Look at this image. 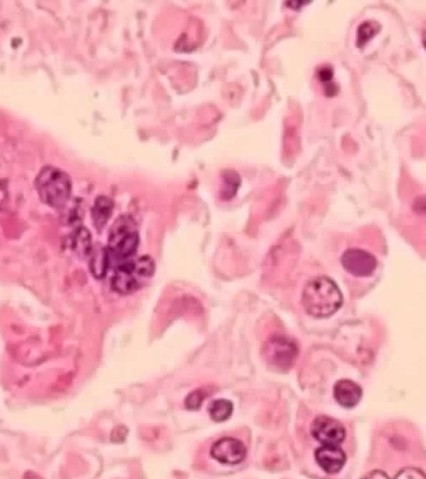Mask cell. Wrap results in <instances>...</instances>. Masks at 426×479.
I'll return each instance as SVG.
<instances>
[{
  "label": "cell",
  "mask_w": 426,
  "mask_h": 479,
  "mask_svg": "<svg viewBox=\"0 0 426 479\" xmlns=\"http://www.w3.org/2000/svg\"><path fill=\"white\" fill-rule=\"evenodd\" d=\"M72 246L78 256L82 258L90 256L93 248L90 231L86 228H79L76 230L72 240Z\"/></svg>",
  "instance_id": "cell-13"
},
{
  "label": "cell",
  "mask_w": 426,
  "mask_h": 479,
  "mask_svg": "<svg viewBox=\"0 0 426 479\" xmlns=\"http://www.w3.org/2000/svg\"><path fill=\"white\" fill-rule=\"evenodd\" d=\"M342 292L336 281L328 276H318L306 283L302 292V305L308 315L326 318L343 306Z\"/></svg>",
  "instance_id": "cell-1"
},
{
  "label": "cell",
  "mask_w": 426,
  "mask_h": 479,
  "mask_svg": "<svg viewBox=\"0 0 426 479\" xmlns=\"http://www.w3.org/2000/svg\"><path fill=\"white\" fill-rule=\"evenodd\" d=\"M234 405L227 399H218L208 407V412L212 419L216 422L229 420L233 414Z\"/></svg>",
  "instance_id": "cell-14"
},
{
  "label": "cell",
  "mask_w": 426,
  "mask_h": 479,
  "mask_svg": "<svg viewBox=\"0 0 426 479\" xmlns=\"http://www.w3.org/2000/svg\"><path fill=\"white\" fill-rule=\"evenodd\" d=\"M155 271V262L150 256L125 262L118 266L113 276L112 290L121 295H132L144 286Z\"/></svg>",
  "instance_id": "cell-3"
},
{
  "label": "cell",
  "mask_w": 426,
  "mask_h": 479,
  "mask_svg": "<svg viewBox=\"0 0 426 479\" xmlns=\"http://www.w3.org/2000/svg\"><path fill=\"white\" fill-rule=\"evenodd\" d=\"M113 201L106 196H100L95 201L93 210H91V218L95 227L98 230L104 229L106 223H108L110 217L113 214Z\"/></svg>",
  "instance_id": "cell-12"
},
{
  "label": "cell",
  "mask_w": 426,
  "mask_h": 479,
  "mask_svg": "<svg viewBox=\"0 0 426 479\" xmlns=\"http://www.w3.org/2000/svg\"><path fill=\"white\" fill-rule=\"evenodd\" d=\"M380 31L378 22L366 21L359 26L357 30L356 45L359 48L363 47L368 42Z\"/></svg>",
  "instance_id": "cell-15"
},
{
  "label": "cell",
  "mask_w": 426,
  "mask_h": 479,
  "mask_svg": "<svg viewBox=\"0 0 426 479\" xmlns=\"http://www.w3.org/2000/svg\"><path fill=\"white\" fill-rule=\"evenodd\" d=\"M317 75L320 81H322L324 85H328L333 78V68L330 66L322 67L321 70H319Z\"/></svg>",
  "instance_id": "cell-18"
},
{
  "label": "cell",
  "mask_w": 426,
  "mask_h": 479,
  "mask_svg": "<svg viewBox=\"0 0 426 479\" xmlns=\"http://www.w3.org/2000/svg\"><path fill=\"white\" fill-rule=\"evenodd\" d=\"M299 355V347L287 337L277 336L269 339L262 348V356L275 370H290Z\"/></svg>",
  "instance_id": "cell-5"
},
{
  "label": "cell",
  "mask_w": 426,
  "mask_h": 479,
  "mask_svg": "<svg viewBox=\"0 0 426 479\" xmlns=\"http://www.w3.org/2000/svg\"><path fill=\"white\" fill-rule=\"evenodd\" d=\"M340 262L346 272L359 278L371 276L378 265L374 254L357 248L346 250L342 254Z\"/></svg>",
  "instance_id": "cell-6"
},
{
  "label": "cell",
  "mask_w": 426,
  "mask_h": 479,
  "mask_svg": "<svg viewBox=\"0 0 426 479\" xmlns=\"http://www.w3.org/2000/svg\"><path fill=\"white\" fill-rule=\"evenodd\" d=\"M139 235L136 224L130 217L121 216L110 230L108 250L109 256L127 260L138 250Z\"/></svg>",
  "instance_id": "cell-4"
},
{
  "label": "cell",
  "mask_w": 426,
  "mask_h": 479,
  "mask_svg": "<svg viewBox=\"0 0 426 479\" xmlns=\"http://www.w3.org/2000/svg\"><path fill=\"white\" fill-rule=\"evenodd\" d=\"M223 181L224 189L222 192L223 198L230 199L231 197H233L237 194L239 184H241V180H239V175L237 173L230 171L224 177Z\"/></svg>",
  "instance_id": "cell-16"
},
{
  "label": "cell",
  "mask_w": 426,
  "mask_h": 479,
  "mask_svg": "<svg viewBox=\"0 0 426 479\" xmlns=\"http://www.w3.org/2000/svg\"><path fill=\"white\" fill-rule=\"evenodd\" d=\"M90 256V269L95 278H104L110 264L108 249L102 246H93Z\"/></svg>",
  "instance_id": "cell-11"
},
{
  "label": "cell",
  "mask_w": 426,
  "mask_h": 479,
  "mask_svg": "<svg viewBox=\"0 0 426 479\" xmlns=\"http://www.w3.org/2000/svg\"><path fill=\"white\" fill-rule=\"evenodd\" d=\"M306 3H308L306 1H288L286 3V6L292 10H298Z\"/></svg>",
  "instance_id": "cell-20"
},
{
  "label": "cell",
  "mask_w": 426,
  "mask_h": 479,
  "mask_svg": "<svg viewBox=\"0 0 426 479\" xmlns=\"http://www.w3.org/2000/svg\"><path fill=\"white\" fill-rule=\"evenodd\" d=\"M368 478H388V475L383 471H372L370 474H368Z\"/></svg>",
  "instance_id": "cell-21"
},
{
  "label": "cell",
  "mask_w": 426,
  "mask_h": 479,
  "mask_svg": "<svg viewBox=\"0 0 426 479\" xmlns=\"http://www.w3.org/2000/svg\"><path fill=\"white\" fill-rule=\"evenodd\" d=\"M310 432L322 446H340L346 437L344 425L334 418L326 416L315 418L312 422Z\"/></svg>",
  "instance_id": "cell-7"
},
{
  "label": "cell",
  "mask_w": 426,
  "mask_h": 479,
  "mask_svg": "<svg viewBox=\"0 0 426 479\" xmlns=\"http://www.w3.org/2000/svg\"><path fill=\"white\" fill-rule=\"evenodd\" d=\"M334 398L344 408H353L359 404L363 398V389L351 379H341L333 388Z\"/></svg>",
  "instance_id": "cell-10"
},
{
  "label": "cell",
  "mask_w": 426,
  "mask_h": 479,
  "mask_svg": "<svg viewBox=\"0 0 426 479\" xmlns=\"http://www.w3.org/2000/svg\"><path fill=\"white\" fill-rule=\"evenodd\" d=\"M36 187L40 199L52 208L62 209L70 199V177L56 167H44L38 174Z\"/></svg>",
  "instance_id": "cell-2"
},
{
  "label": "cell",
  "mask_w": 426,
  "mask_h": 479,
  "mask_svg": "<svg viewBox=\"0 0 426 479\" xmlns=\"http://www.w3.org/2000/svg\"><path fill=\"white\" fill-rule=\"evenodd\" d=\"M315 460L322 469L329 474H336L343 469L346 455L338 446H322L315 450Z\"/></svg>",
  "instance_id": "cell-9"
},
{
  "label": "cell",
  "mask_w": 426,
  "mask_h": 479,
  "mask_svg": "<svg viewBox=\"0 0 426 479\" xmlns=\"http://www.w3.org/2000/svg\"><path fill=\"white\" fill-rule=\"evenodd\" d=\"M395 477L405 478H424L425 474L424 473H422L421 470L413 469V467H409V469H405L402 470L401 471H399V473Z\"/></svg>",
  "instance_id": "cell-19"
},
{
  "label": "cell",
  "mask_w": 426,
  "mask_h": 479,
  "mask_svg": "<svg viewBox=\"0 0 426 479\" xmlns=\"http://www.w3.org/2000/svg\"><path fill=\"white\" fill-rule=\"evenodd\" d=\"M205 398L203 391L196 390L190 393L185 400L186 407L190 410H197L200 408Z\"/></svg>",
  "instance_id": "cell-17"
},
{
  "label": "cell",
  "mask_w": 426,
  "mask_h": 479,
  "mask_svg": "<svg viewBox=\"0 0 426 479\" xmlns=\"http://www.w3.org/2000/svg\"><path fill=\"white\" fill-rule=\"evenodd\" d=\"M210 454L213 459L223 465H238L246 459L247 450L241 440L224 437L213 443Z\"/></svg>",
  "instance_id": "cell-8"
}]
</instances>
